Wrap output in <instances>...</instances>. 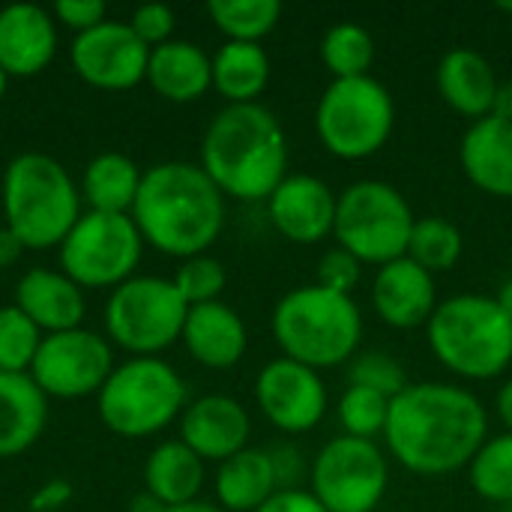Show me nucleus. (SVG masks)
Wrapping results in <instances>:
<instances>
[{
  "label": "nucleus",
  "mask_w": 512,
  "mask_h": 512,
  "mask_svg": "<svg viewBox=\"0 0 512 512\" xmlns=\"http://www.w3.org/2000/svg\"><path fill=\"white\" fill-rule=\"evenodd\" d=\"M6 228L24 249L60 246L81 219V189L45 153H18L3 171Z\"/></svg>",
  "instance_id": "5"
},
{
  "label": "nucleus",
  "mask_w": 512,
  "mask_h": 512,
  "mask_svg": "<svg viewBox=\"0 0 512 512\" xmlns=\"http://www.w3.org/2000/svg\"><path fill=\"white\" fill-rule=\"evenodd\" d=\"M72 66L81 81L99 90H129L147 81L150 48L132 33L129 21H102L78 33L69 48Z\"/></svg>",
  "instance_id": "14"
},
{
  "label": "nucleus",
  "mask_w": 512,
  "mask_h": 512,
  "mask_svg": "<svg viewBox=\"0 0 512 512\" xmlns=\"http://www.w3.org/2000/svg\"><path fill=\"white\" fill-rule=\"evenodd\" d=\"M435 360L459 378L489 381L510 369L512 318L486 294L441 300L426 324Z\"/></svg>",
  "instance_id": "6"
},
{
  "label": "nucleus",
  "mask_w": 512,
  "mask_h": 512,
  "mask_svg": "<svg viewBox=\"0 0 512 512\" xmlns=\"http://www.w3.org/2000/svg\"><path fill=\"white\" fill-rule=\"evenodd\" d=\"M147 84L168 102H195L213 87V57L186 39L156 45L147 60Z\"/></svg>",
  "instance_id": "24"
},
{
  "label": "nucleus",
  "mask_w": 512,
  "mask_h": 512,
  "mask_svg": "<svg viewBox=\"0 0 512 512\" xmlns=\"http://www.w3.org/2000/svg\"><path fill=\"white\" fill-rule=\"evenodd\" d=\"M372 306L378 318L396 330H414L429 324L438 309L435 276L414 264L408 255L378 267L372 279Z\"/></svg>",
  "instance_id": "18"
},
{
  "label": "nucleus",
  "mask_w": 512,
  "mask_h": 512,
  "mask_svg": "<svg viewBox=\"0 0 512 512\" xmlns=\"http://www.w3.org/2000/svg\"><path fill=\"white\" fill-rule=\"evenodd\" d=\"M180 372L159 357H132L108 375L96 393L102 423L120 438H150L186 411Z\"/></svg>",
  "instance_id": "7"
},
{
  "label": "nucleus",
  "mask_w": 512,
  "mask_h": 512,
  "mask_svg": "<svg viewBox=\"0 0 512 512\" xmlns=\"http://www.w3.org/2000/svg\"><path fill=\"white\" fill-rule=\"evenodd\" d=\"M174 9L165 6V3H144L132 12L129 18V27L132 33L147 45V48H156V45H165L171 42V33H174Z\"/></svg>",
  "instance_id": "39"
},
{
  "label": "nucleus",
  "mask_w": 512,
  "mask_h": 512,
  "mask_svg": "<svg viewBox=\"0 0 512 512\" xmlns=\"http://www.w3.org/2000/svg\"><path fill=\"white\" fill-rule=\"evenodd\" d=\"M321 60L336 78H363L375 63V39L363 24H333L321 39Z\"/></svg>",
  "instance_id": "32"
},
{
  "label": "nucleus",
  "mask_w": 512,
  "mask_h": 512,
  "mask_svg": "<svg viewBox=\"0 0 512 512\" xmlns=\"http://www.w3.org/2000/svg\"><path fill=\"white\" fill-rule=\"evenodd\" d=\"M270 84V57L261 42H225L213 54V87L228 105H252Z\"/></svg>",
  "instance_id": "29"
},
{
  "label": "nucleus",
  "mask_w": 512,
  "mask_h": 512,
  "mask_svg": "<svg viewBox=\"0 0 512 512\" xmlns=\"http://www.w3.org/2000/svg\"><path fill=\"white\" fill-rule=\"evenodd\" d=\"M270 453V462H273V471H276V486L279 492L282 489H297V483L303 480L306 465H303V453L291 444H276L267 450Z\"/></svg>",
  "instance_id": "41"
},
{
  "label": "nucleus",
  "mask_w": 512,
  "mask_h": 512,
  "mask_svg": "<svg viewBox=\"0 0 512 512\" xmlns=\"http://www.w3.org/2000/svg\"><path fill=\"white\" fill-rule=\"evenodd\" d=\"M144 240L123 213H81L69 237L60 243V273L78 288H117L132 279Z\"/></svg>",
  "instance_id": "11"
},
{
  "label": "nucleus",
  "mask_w": 512,
  "mask_h": 512,
  "mask_svg": "<svg viewBox=\"0 0 512 512\" xmlns=\"http://www.w3.org/2000/svg\"><path fill=\"white\" fill-rule=\"evenodd\" d=\"M189 306L162 276H132L117 285L105 306V330L114 345L135 357H156L183 336Z\"/></svg>",
  "instance_id": "10"
},
{
  "label": "nucleus",
  "mask_w": 512,
  "mask_h": 512,
  "mask_svg": "<svg viewBox=\"0 0 512 512\" xmlns=\"http://www.w3.org/2000/svg\"><path fill=\"white\" fill-rule=\"evenodd\" d=\"M501 12H507V15H512V3H501Z\"/></svg>",
  "instance_id": "51"
},
{
  "label": "nucleus",
  "mask_w": 512,
  "mask_h": 512,
  "mask_svg": "<svg viewBox=\"0 0 512 512\" xmlns=\"http://www.w3.org/2000/svg\"><path fill=\"white\" fill-rule=\"evenodd\" d=\"M57 54V21L36 3L0 9V69L9 78L39 75Z\"/></svg>",
  "instance_id": "19"
},
{
  "label": "nucleus",
  "mask_w": 512,
  "mask_h": 512,
  "mask_svg": "<svg viewBox=\"0 0 512 512\" xmlns=\"http://www.w3.org/2000/svg\"><path fill=\"white\" fill-rule=\"evenodd\" d=\"M201 168L225 198L267 201L288 177V138L261 102L225 105L201 141Z\"/></svg>",
  "instance_id": "3"
},
{
  "label": "nucleus",
  "mask_w": 512,
  "mask_h": 512,
  "mask_svg": "<svg viewBox=\"0 0 512 512\" xmlns=\"http://www.w3.org/2000/svg\"><path fill=\"white\" fill-rule=\"evenodd\" d=\"M42 339V330L18 306H0V372L27 375Z\"/></svg>",
  "instance_id": "35"
},
{
  "label": "nucleus",
  "mask_w": 512,
  "mask_h": 512,
  "mask_svg": "<svg viewBox=\"0 0 512 512\" xmlns=\"http://www.w3.org/2000/svg\"><path fill=\"white\" fill-rule=\"evenodd\" d=\"M462 252H465V237L450 219L423 216V219L414 222L405 255L435 276V273L453 270L462 261Z\"/></svg>",
  "instance_id": "30"
},
{
  "label": "nucleus",
  "mask_w": 512,
  "mask_h": 512,
  "mask_svg": "<svg viewBox=\"0 0 512 512\" xmlns=\"http://www.w3.org/2000/svg\"><path fill=\"white\" fill-rule=\"evenodd\" d=\"M276 492V471L267 450L246 447L216 471V501L225 512H255Z\"/></svg>",
  "instance_id": "26"
},
{
  "label": "nucleus",
  "mask_w": 512,
  "mask_h": 512,
  "mask_svg": "<svg viewBox=\"0 0 512 512\" xmlns=\"http://www.w3.org/2000/svg\"><path fill=\"white\" fill-rule=\"evenodd\" d=\"M51 15H54L57 24L75 30V36H78V33H87V30H93V27H99L102 21H108V18H105L108 9H105L102 0H60V3H54Z\"/></svg>",
  "instance_id": "40"
},
{
  "label": "nucleus",
  "mask_w": 512,
  "mask_h": 512,
  "mask_svg": "<svg viewBox=\"0 0 512 512\" xmlns=\"http://www.w3.org/2000/svg\"><path fill=\"white\" fill-rule=\"evenodd\" d=\"M219 33L228 42H261L267 33L276 30L282 18L279 0H213L207 6Z\"/></svg>",
  "instance_id": "31"
},
{
  "label": "nucleus",
  "mask_w": 512,
  "mask_h": 512,
  "mask_svg": "<svg viewBox=\"0 0 512 512\" xmlns=\"http://www.w3.org/2000/svg\"><path fill=\"white\" fill-rule=\"evenodd\" d=\"M6 84H9V75L0 69V99H3V93H6Z\"/></svg>",
  "instance_id": "50"
},
{
  "label": "nucleus",
  "mask_w": 512,
  "mask_h": 512,
  "mask_svg": "<svg viewBox=\"0 0 512 512\" xmlns=\"http://www.w3.org/2000/svg\"><path fill=\"white\" fill-rule=\"evenodd\" d=\"M465 177L486 195L512 198V123L501 117L474 120L459 147Z\"/></svg>",
  "instance_id": "21"
},
{
  "label": "nucleus",
  "mask_w": 512,
  "mask_h": 512,
  "mask_svg": "<svg viewBox=\"0 0 512 512\" xmlns=\"http://www.w3.org/2000/svg\"><path fill=\"white\" fill-rule=\"evenodd\" d=\"M15 306L45 336L78 330L84 321V291L57 270H27L15 285Z\"/></svg>",
  "instance_id": "22"
},
{
  "label": "nucleus",
  "mask_w": 512,
  "mask_h": 512,
  "mask_svg": "<svg viewBox=\"0 0 512 512\" xmlns=\"http://www.w3.org/2000/svg\"><path fill=\"white\" fill-rule=\"evenodd\" d=\"M144 243L171 258L207 255L225 228V195L195 162H159L144 171L132 207Z\"/></svg>",
  "instance_id": "2"
},
{
  "label": "nucleus",
  "mask_w": 512,
  "mask_h": 512,
  "mask_svg": "<svg viewBox=\"0 0 512 512\" xmlns=\"http://www.w3.org/2000/svg\"><path fill=\"white\" fill-rule=\"evenodd\" d=\"M435 81L441 99L468 120L489 117L501 87L489 57L474 48H450L438 63Z\"/></svg>",
  "instance_id": "23"
},
{
  "label": "nucleus",
  "mask_w": 512,
  "mask_h": 512,
  "mask_svg": "<svg viewBox=\"0 0 512 512\" xmlns=\"http://www.w3.org/2000/svg\"><path fill=\"white\" fill-rule=\"evenodd\" d=\"M180 339L192 354V360L207 369H234L249 348V333L243 318L222 300L189 306Z\"/></svg>",
  "instance_id": "20"
},
{
  "label": "nucleus",
  "mask_w": 512,
  "mask_h": 512,
  "mask_svg": "<svg viewBox=\"0 0 512 512\" xmlns=\"http://www.w3.org/2000/svg\"><path fill=\"white\" fill-rule=\"evenodd\" d=\"M255 512H327L309 489H282Z\"/></svg>",
  "instance_id": "42"
},
{
  "label": "nucleus",
  "mask_w": 512,
  "mask_h": 512,
  "mask_svg": "<svg viewBox=\"0 0 512 512\" xmlns=\"http://www.w3.org/2000/svg\"><path fill=\"white\" fill-rule=\"evenodd\" d=\"M171 282L180 291V297L186 300V306H201V303L219 300V294L225 291L228 273H225L222 261L210 258V255H195L177 267Z\"/></svg>",
  "instance_id": "36"
},
{
  "label": "nucleus",
  "mask_w": 512,
  "mask_h": 512,
  "mask_svg": "<svg viewBox=\"0 0 512 512\" xmlns=\"http://www.w3.org/2000/svg\"><path fill=\"white\" fill-rule=\"evenodd\" d=\"M495 300H498V306H501V309H504V312L512 318V279H507V282L501 285V291H498V297H495Z\"/></svg>",
  "instance_id": "49"
},
{
  "label": "nucleus",
  "mask_w": 512,
  "mask_h": 512,
  "mask_svg": "<svg viewBox=\"0 0 512 512\" xmlns=\"http://www.w3.org/2000/svg\"><path fill=\"white\" fill-rule=\"evenodd\" d=\"M468 480L474 492L489 504H512V435L489 438L468 465Z\"/></svg>",
  "instance_id": "33"
},
{
  "label": "nucleus",
  "mask_w": 512,
  "mask_h": 512,
  "mask_svg": "<svg viewBox=\"0 0 512 512\" xmlns=\"http://www.w3.org/2000/svg\"><path fill=\"white\" fill-rule=\"evenodd\" d=\"M273 336L282 357L315 372L354 360L363 339V312L351 294L315 285L288 291L273 309Z\"/></svg>",
  "instance_id": "4"
},
{
  "label": "nucleus",
  "mask_w": 512,
  "mask_h": 512,
  "mask_svg": "<svg viewBox=\"0 0 512 512\" xmlns=\"http://www.w3.org/2000/svg\"><path fill=\"white\" fill-rule=\"evenodd\" d=\"M249 411L222 393L201 396L180 417V441L204 462H225L249 447Z\"/></svg>",
  "instance_id": "17"
},
{
  "label": "nucleus",
  "mask_w": 512,
  "mask_h": 512,
  "mask_svg": "<svg viewBox=\"0 0 512 512\" xmlns=\"http://www.w3.org/2000/svg\"><path fill=\"white\" fill-rule=\"evenodd\" d=\"M390 402L393 399H387V396H381V393H375L369 387L348 384V390L339 396L336 417H339L345 435L375 441V438H384V429H387V420H390Z\"/></svg>",
  "instance_id": "34"
},
{
  "label": "nucleus",
  "mask_w": 512,
  "mask_h": 512,
  "mask_svg": "<svg viewBox=\"0 0 512 512\" xmlns=\"http://www.w3.org/2000/svg\"><path fill=\"white\" fill-rule=\"evenodd\" d=\"M495 408H498V417L504 420L507 432L512 435V378L501 384V390H498V399H495Z\"/></svg>",
  "instance_id": "45"
},
{
  "label": "nucleus",
  "mask_w": 512,
  "mask_h": 512,
  "mask_svg": "<svg viewBox=\"0 0 512 512\" xmlns=\"http://www.w3.org/2000/svg\"><path fill=\"white\" fill-rule=\"evenodd\" d=\"M387 486L390 465L375 441L339 435L309 465V492L327 512H375Z\"/></svg>",
  "instance_id": "12"
},
{
  "label": "nucleus",
  "mask_w": 512,
  "mask_h": 512,
  "mask_svg": "<svg viewBox=\"0 0 512 512\" xmlns=\"http://www.w3.org/2000/svg\"><path fill=\"white\" fill-rule=\"evenodd\" d=\"M72 501V486L60 477L39 486L30 498V512H60Z\"/></svg>",
  "instance_id": "43"
},
{
  "label": "nucleus",
  "mask_w": 512,
  "mask_h": 512,
  "mask_svg": "<svg viewBox=\"0 0 512 512\" xmlns=\"http://www.w3.org/2000/svg\"><path fill=\"white\" fill-rule=\"evenodd\" d=\"M162 512H225L219 504H207V501H192L183 507H165Z\"/></svg>",
  "instance_id": "48"
},
{
  "label": "nucleus",
  "mask_w": 512,
  "mask_h": 512,
  "mask_svg": "<svg viewBox=\"0 0 512 512\" xmlns=\"http://www.w3.org/2000/svg\"><path fill=\"white\" fill-rule=\"evenodd\" d=\"M24 252V246L18 243V237L9 228H0V270L15 264V258Z\"/></svg>",
  "instance_id": "44"
},
{
  "label": "nucleus",
  "mask_w": 512,
  "mask_h": 512,
  "mask_svg": "<svg viewBox=\"0 0 512 512\" xmlns=\"http://www.w3.org/2000/svg\"><path fill=\"white\" fill-rule=\"evenodd\" d=\"M255 402L279 432L303 435L324 420L327 387L321 381V372L288 357H279L258 372Z\"/></svg>",
  "instance_id": "15"
},
{
  "label": "nucleus",
  "mask_w": 512,
  "mask_h": 512,
  "mask_svg": "<svg viewBox=\"0 0 512 512\" xmlns=\"http://www.w3.org/2000/svg\"><path fill=\"white\" fill-rule=\"evenodd\" d=\"M141 168L123 153H99L87 162L81 177V201L93 213L129 216L141 189Z\"/></svg>",
  "instance_id": "28"
},
{
  "label": "nucleus",
  "mask_w": 512,
  "mask_h": 512,
  "mask_svg": "<svg viewBox=\"0 0 512 512\" xmlns=\"http://www.w3.org/2000/svg\"><path fill=\"white\" fill-rule=\"evenodd\" d=\"M492 117H501V120H510L512 123V81H501L498 96H495Z\"/></svg>",
  "instance_id": "46"
},
{
  "label": "nucleus",
  "mask_w": 512,
  "mask_h": 512,
  "mask_svg": "<svg viewBox=\"0 0 512 512\" xmlns=\"http://www.w3.org/2000/svg\"><path fill=\"white\" fill-rule=\"evenodd\" d=\"M414 222L408 198L393 183L357 180L339 195L333 237L360 264L384 267L405 258Z\"/></svg>",
  "instance_id": "8"
},
{
  "label": "nucleus",
  "mask_w": 512,
  "mask_h": 512,
  "mask_svg": "<svg viewBox=\"0 0 512 512\" xmlns=\"http://www.w3.org/2000/svg\"><path fill=\"white\" fill-rule=\"evenodd\" d=\"M48 423V396L30 375L0 372V459L30 450Z\"/></svg>",
  "instance_id": "25"
},
{
  "label": "nucleus",
  "mask_w": 512,
  "mask_h": 512,
  "mask_svg": "<svg viewBox=\"0 0 512 512\" xmlns=\"http://www.w3.org/2000/svg\"><path fill=\"white\" fill-rule=\"evenodd\" d=\"M393 126V96L372 75L336 78L315 108V129L321 144L345 162L369 159L384 150L393 135Z\"/></svg>",
  "instance_id": "9"
},
{
  "label": "nucleus",
  "mask_w": 512,
  "mask_h": 512,
  "mask_svg": "<svg viewBox=\"0 0 512 512\" xmlns=\"http://www.w3.org/2000/svg\"><path fill=\"white\" fill-rule=\"evenodd\" d=\"M162 510H165V504H162V501H156L150 492L135 495V498H132V507H129V512H162Z\"/></svg>",
  "instance_id": "47"
},
{
  "label": "nucleus",
  "mask_w": 512,
  "mask_h": 512,
  "mask_svg": "<svg viewBox=\"0 0 512 512\" xmlns=\"http://www.w3.org/2000/svg\"><path fill=\"white\" fill-rule=\"evenodd\" d=\"M348 381L357 387H369L387 399H396L405 387H408V375L402 369V363L384 351H363L354 354L351 366H348Z\"/></svg>",
  "instance_id": "37"
},
{
  "label": "nucleus",
  "mask_w": 512,
  "mask_h": 512,
  "mask_svg": "<svg viewBox=\"0 0 512 512\" xmlns=\"http://www.w3.org/2000/svg\"><path fill=\"white\" fill-rule=\"evenodd\" d=\"M339 195L315 174H288L267 198L273 228L300 246H315L336 225Z\"/></svg>",
  "instance_id": "16"
},
{
  "label": "nucleus",
  "mask_w": 512,
  "mask_h": 512,
  "mask_svg": "<svg viewBox=\"0 0 512 512\" xmlns=\"http://www.w3.org/2000/svg\"><path fill=\"white\" fill-rule=\"evenodd\" d=\"M204 486V459L195 456L180 438L159 444L144 465V492L165 507H183L198 501Z\"/></svg>",
  "instance_id": "27"
},
{
  "label": "nucleus",
  "mask_w": 512,
  "mask_h": 512,
  "mask_svg": "<svg viewBox=\"0 0 512 512\" xmlns=\"http://www.w3.org/2000/svg\"><path fill=\"white\" fill-rule=\"evenodd\" d=\"M393 459L417 477H447L471 465L489 441L483 402L456 384H408L390 402L384 429Z\"/></svg>",
  "instance_id": "1"
},
{
  "label": "nucleus",
  "mask_w": 512,
  "mask_h": 512,
  "mask_svg": "<svg viewBox=\"0 0 512 512\" xmlns=\"http://www.w3.org/2000/svg\"><path fill=\"white\" fill-rule=\"evenodd\" d=\"M114 372V351L105 336L93 330H66L42 339L30 378L45 396L54 399H84L105 387Z\"/></svg>",
  "instance_id": "13"
},
{
  "label": "nucleus",
  "mask_w": 512,
  "mask_h": 512,
  "mask_svg": "<svg viewBox=\"0 0 512 512\" xmlns=\"http://www.w3.org/2000/svg\"><path fill=\"white\" fill-rule=\"evenodd\" d=\"M363 279V264L345 252V249H330L321 255L318 261V285L327 288V291H336V294H351Z\"/></svg>",
  "instance_id": "38"
}]
</instances>
